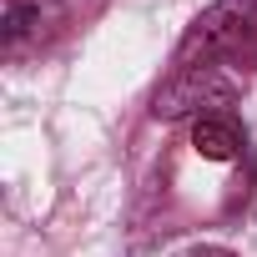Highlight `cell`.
<instances>
[{
	"mask_svg": "<svg viewBox=\"0 0 257 257\" xmlns=\"http://www.w3.org/2000/svg\"><path fill=\"white\" fill-rule=\"evenodd\" d=\"M41 6H11L6 11V51H21L26 36H41Z\"/></svg>",
	"mask_w": 257,
	"mask_h": 257,
	"instance_id": "3957f363",
	"label": "cell"
},
{
	"mask_svg": "<svg viewBox=\"0 0 257 257\" xmlns=\"http://www.w3.org/2000/svg\"><path fill=\"white\" fill-rule=\"evenodd\" d=\"M197 66L232 76H247V66H257V0H217L212 11L192 21L172 71H197Z\"/></svg>",
	"mask_w": 257,
	"mask_h": 257,
	"instance_id": "6da1fadb",
	"label": "cell"
},
{
	"mask_svg": "<svg viewBox=\"0 0 257 257\" xmlns=\"http://www.w3.org/2000/svg\"><path fill=\"white\" fill-rule=\"evenodd\" d=\"M182 257H237V252H227V247H187Z\"/></svg>",
	"mask_w": 257,
	"mask_h": 257,
	"instance_id": "277c9868",
	"label": "cell"
},
{
	"mask_svg": "<svg viewBox=\"0 0 257 257\" xmlns=\"http://www.w3.org/2000/svg\"><path fill=\"white\" fill-rule=\"evenodd\" d=\"M192 147H197L207 162H237L242 147H247V137H242L237 116H227V111H202L197 126H192Z\"/></svg>",
	"mask_w": 257,
	"mask_h": 257,
	"instance_id": "7a4b0ae2",
	"label": "cell"
}]
</instances>
